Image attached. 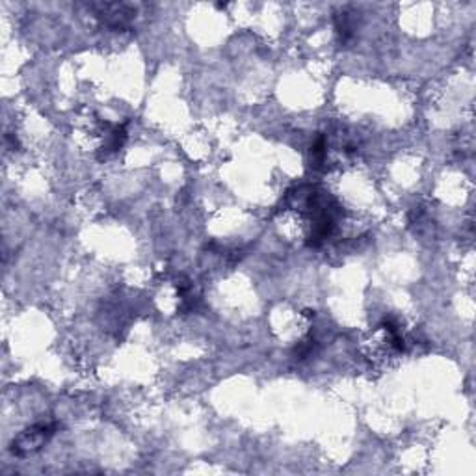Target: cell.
<instances>
[{
    "label": "cell",
    "instance_id": "6da1fadb",
    "mask_svg": "<svg viewBox=\"0 0 476 476\" xmlns=\"http://www.w3.org/2000/svg\"><path fill=\"white\" fill-rule=\"evenodd\" d=\"M54 424L49 423H39L34 426L26 428L25 432H21L17 438L11 441L10 450L13 456H28L34 454L39 448L43 447L45 443L53 438Z\"/></svg>",
    "mask_w": 476,
    "mask_h": 476
},
{
    "label": "cell",
    "instance_id": "7a4b0ae2",
    "mask_svg": "<svg viewBox=\"0 0 476 476\" xmlns=\"http://www.w3.org/2000/svg\"><path fill=\"white\" fill-rule=\"evenodd\" d=\"M93 11L108 28L123 30L131 25L136 10L126 4H92Z\"/></svg>",
    "mask_w": 476,
    "mask_h": 476
},
{
    "label": "cell",
    "instance_id": "3957f363",
    "mask_svg": "<svg viewBox=\"0 0 476 476\" xmlns=\"http://www.w3.org/2000/svg\"><path fill=\"white\" fill-rule=\"evenodd\" d=\"M350 15L348 11H340L335 15V28L337 34H339L340 43H348L354 36V23H352Z\"/></svg>",
    "mask_w": 476,
    "mask_h": 476
},
{
    "label": "cell",
    "instance_id": "277c9868",
    "mask_svg": "<svg viewBox=\"0 0 476 476\" xmlns=\"http://www.w3.org/2000/svg\"><path fill=\"white\" fill-rule=\"evenodd\" d=\"M315 346L316 342L313 339H307V340H301L300 345L296 346V350H294V355H296V359H305V357H309V355L315 352Z\"/></svg>",
    "mask_w": 476,
    "mask_h": 476
}]
</instances>
